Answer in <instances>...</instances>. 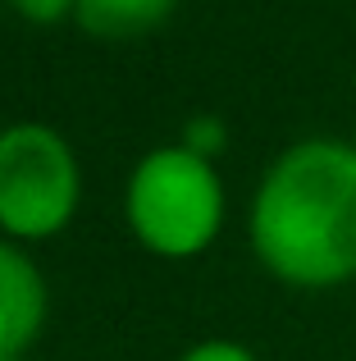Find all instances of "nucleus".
Returning a JSON list of instances; mask_svg holds the SVG:
<instances>
[{
	"mask_svg": "<svg viewBox=\"0 0 356 361\" xmlns=\"http://www.w3.org/2000/svg\"><path fill=\"white\" fill-rule=\"evenodd\" d=\"M0 361H27V357H0Z\"/></svg>",
	"mask_w": 356,
	"mask_h": 361,
	"instance_id": "9",
	"label": "nucleus"
},
{
	"mask_svg": "<svg viewBox=\"0 0 356 361\" xmlns=\"http://www.w3.org/2000/svg\"><path fill=\"white\" fill-rule=\"evenodd\" d=\"M14 14H23L27 23H60V18H73V5L78 0H9Z\"/></svg>",
	"mask_w": 356,
	"mask_h": 361,
	"instance_id": "8",
	"label": "nucleus"
},
{
	"mask_svg": "<svg viewBox=\"0 0 356 361\" xmlns=\"http://www.w3.org/2000/svg\"><path fill=\"white\" fill-rule=\"evenodd\" d=\"M82 202V165L46 123L0 128V238L42 243L73 224Z\"/></svg>",
	"mask_w": 356,
	"mask_h": 361,
	"instance_id": "3",
	"label": "nucleus"
},
{
	"mask_svg": "<svg viewBox=\"0 0 356 361\" xmlns=\"http://www.w3.org/2000/svg\"><path fill=\"white\" fill-rule=\"evenodd\" d=\"M178 9V0H78L73 23L96 42H137L155 32Z\"/></svg>",
	"mask_w": 356,
	"mask_h": 361,
	"instance_id": "5",
	"label": "nucleus"
},
{
	"mask_svg": "<svg viewBox=\"0 0 356 361\" xmlns=\"http://www.w3.org/2000/svg\"><path fill=\"white\" fill-rule=\"evenodd\" d=\"M46 274L14 238H0V357H23L46 329Z\"/></svg>",
	"mask_w": 356,
	"mask_h": 361,
	"instance_id": "4",
	"label": "nucleus"
},
{
	"mask_svg": "<svg viewBox=\"0 0 356 361\" xmlns=\"http://www.w3.org/2000/svg\"><path fill=\"white\" fill-rule=\"evenodd\" d=\"M251 252L293 288L356 279V142L306 137L279 151L247 215Z\"/></svg>",
	"mask_w": 356,
	"mask_h": 361,
	"instance_id": "1",
	"label": "nucleus"
},
{
	"mask_svg": "<svg viewBox=\"0 0 356 361\" xmlns=\"http://www.w3.org/2000/svg\"><path fill=\"white\" fill-rule=\"evenodd\" d=\"M178 361H260L251 348H242V343H233V338H205V343H196V348H187Z\"/></svg>",
	"mask_w": 356,
	"mask_h": 361,
	"instance_id": "7",
	"label": "nucleus"
},
{
	"mask_svg": "<svg viewBox=\"0 0 356 361\" xmlns=\"http://www.w3.org/2000/svg\"><path fill=\"white\" fill-rule=\"evenodd\" d=\"M124 215L146 252L170 261L201 256L224 229V178L215 160L187 151L183 142L155 147L128 174Z\"/></svg>",
	"mask_w": 356,
	"mask_h": 361,
	"instance_id": "2",
	"label": "nucleus"
},
{
	"mask_svg": "<svg viewBox=\"0 0 356 361\" xmlns=\"http://www.w3.org/2000/svg\"><path fill=\"white\" fill-rule=\"evenodd\" d=\"M183 147L196 151V156L215 160L224 147H229V123H224L220 115H192L183 128Z\"/></svg>",
	"mask_w": 356,
	"mask_h": 361,
	"instance_id": "6",
	"label": "nucleus"
}]
</instances>
